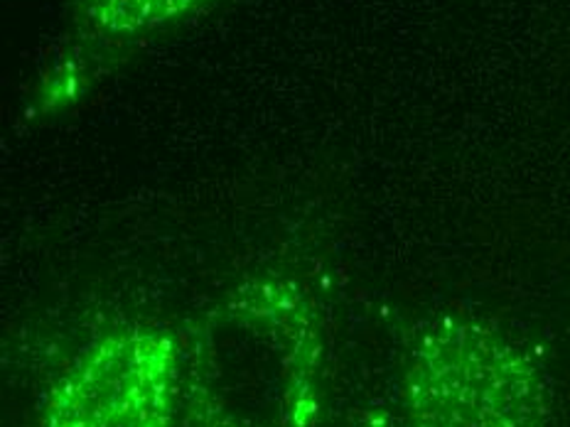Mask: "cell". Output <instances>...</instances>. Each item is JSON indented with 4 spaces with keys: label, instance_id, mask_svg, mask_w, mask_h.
Returning a JSON list of instances; mask_svg holds the SVG:
<instances>
[{
    "label": "cell",
    "instance_id": "cell-3",
    "mask_svg": "<svg viewBox=\"0 0 570 427\" xmlns=\"http://www.w3.org/2000/svg\"><path fill=\"white\" fill-rule=\"evenodd\" d=\"M202 0H85L87 16L106 32H138L183 16Z\"/></svg>",
    "mask_w": 570,
    "mask_h": 427
},
{
    "label": "cell",
    "instance_id": "cell-2",
    "mask_svg": "<svg viewBox=\"0 0 570 427\" xmlns=\"http://www.w3.org/2000/svg\"><path fill=\"white\" fill-rule=\"evenodd\" d=\"M177 359L158 331L101 339L57 386L45 427H168Z\"/></svg>",
    "mask_w": 570,
    "mask_h": 427
},
{
    "label": "cell",
    "instance_id": "cell-1",
    "mask_svg": "<svg viewBox=\"0 0 570 427\" xmlns=\"http://www.w3.org/2000/svg\"><path fill=\"white\" fill-rule=\"evenodd\" d=\"M415 427H546L549 403L524 354L480 325H445L413 354Z\"/></svg>",
    "mask_w": 570,
    "mask_h": 427
}]
</instances>
